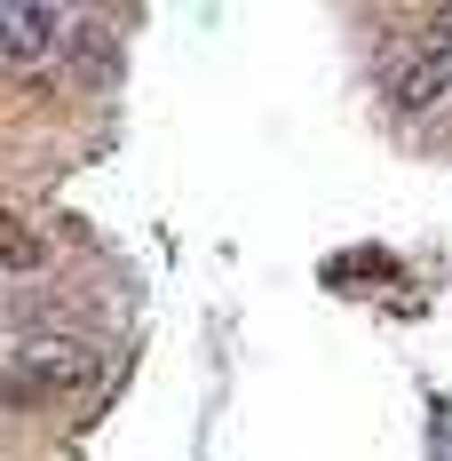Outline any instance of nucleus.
Here are the masks:
<instances>
[{
	"label": "nucleus",
	"instance_id": "f257e3e1",
	"mask_svg": "<svg viewBox=\"0 0 452 461\" xmlns=\"http://www.w3.org/2000/svg\"><path fill=\"white\" fill-rule=\"evenodd\" d=\"M445 95H452V32H429L389 64V104L397 112H437Z\"/></svg>",
	"mask_w": 452,
	"mask_h": 461
},
{
	"label": "nucleus",
	"instance_id": "f03ea898",
	"mask_svg": "<svg viewBox=\"0 0 452 461\" xmlns=\"http://www.w3.org/2000/svg\"><path fill=\"white\" fill-rule=\"evenodd\" d=\"M16 374H24L32 390H80V382L103 374V358H95L88 342H72V334H40V342H24Z\"/></svg>",
	"mask_w": 452,
	"mask_h": 461
},
{
	"label": "nucleus",
	"instance_id": "7ed1b4c3",
	"mask_svg": "<svg viewBox=\"0 0 452 461\" xmlns=\"http://www.w3.org/2000/svg\"><path fill=\"white\" fill-rule=\"evenodd\" d=\"M64 41V16L48 0H0V64H40Z\"/></svg>",
	"mask_w": 452,
	"mask_h": 461
},
{
	"label": "nucleus",
	"instance_id": "20e7f679",
	"mask_svg": "<svg viewBox=\"0 0 452 461\" xmlns=\"http://www.w3.org/2000/svg\"><path fill=\"white\" fill-rule=\"evenodd\" d=\"M72 80L80 88H111L120 80V41L103 24H72Z\"/></svg>",
	"mask_w": 452,
	"mask_h": 461
},
{
	"label": "nucleus",
	"instance_id": "39448f33",
	"mask_svg": "<svg viewBox=\"0 0 452 461\" xmlns=\"http://www.w3.org/2000/svg\"><path fill=\"white\" fill-rule=\"evenodd\" d=\"M40 263H48V239L24 223V215H8V207H0V271H8V278H32Z\"/></svg>",
	"mask_w": 452,
	"mask_h": 461
},
{
	"label": "nucleus",
	"instance_id": "423d86ee",
	"mask_svg": "<svg viewBox=\"0 0 452 461\" xmlns=\"http://www.w3.org/2000/svg\"><path fill=\"white\" fill-rule=\"evenodd\" d=\"M24 398H40V390H32L24 374H0V406H24Z\"/></svg>",
	"mask_w": 452,
	"mask_h": 461
}]
</instances>
